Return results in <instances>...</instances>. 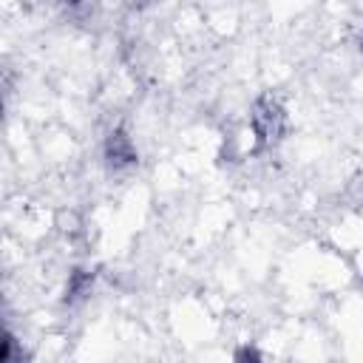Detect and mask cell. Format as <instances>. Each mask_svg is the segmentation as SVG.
Segmentation results:
<instances>
[{"label":"cell","mask_w":363,"mask_h":363,"mask_svg":"<svg viewBox=\"0 0 363 363\" xmlns=\"http://www.w3.org/2000/svg\"><path fill=\"white\" fill-rule=\"evenodd\" d=\"M250 130L255 139V150H272L289 130V113L284 102L272 94H261L250 111Z\"/></svg>","instance_id":"cell-1"},{"label":"cell","mask_w":363,"mask_h":363,"mask_svg":"<svg viewBox=\"0 0 363 363\" xmlns=\"http://www.w3.org/2000/svg\"><path fill=\"white\" fill-rule=\"evenodd\" d=\"M102 156H105V164H108L111 173H125V170L136 167V162H139L136 142H133V136L125 128H113L108 133L105 147H102Z\"/></svg>","instance_id":"cell-2"},{"label":"cell","mask_w":363,"mask_h":363,"mask_svg":"<svg viewBox=\"0 0 363 363\" xmlns=\"http://www.w3.org/2000/svg\"><path fill=\"white\" fill-rule=\"evenodd\" d=\"M96 286V272L88 269V267H77L71 275H68V284H65V295H62V303L65 306H79L91 298Z\"/></svg>","instance_id":"cell-3"},{"label":"cell","mask_w":363,"mask_h":363,"mask_svg":"<svg viewBox=\"0 0 363 363\" xmlns=\"http://www.w3.org/2000/svg\"><path fill=\"white\" fill-rule=\"evenodd\" d=\"M235 360H261V352H255V349L244 346V349H238V352H235Z\"/></svg>","instance_id":"cell-4"},{"label":"cell","mask_w":363,"mask_h":363,"mask_svg":"<svg viewBox=\"0 0 363 363\" xmlns=\"http://www.w3.org/2000/svg\"><path fill=\"white\" fill-rule=\"evenodd\" d=\"M357 51H360V54H363V28H360V31H357Z\"/></svg>","instance_id":"cell-5"},{"label":"cell","mask_w":363,"mask_h":363,"mask_svg":"<svg viewBox=\"0 0 363 363\" xmlns=\"http://www.w3.org/2000/svg\"><path fill=\"white\" fill-rule=\"evenodd\" d=\"M60 3H62V6H79L82 0H60Z\"/></svg>","instance_id":"cell-6"}]
</instances>
